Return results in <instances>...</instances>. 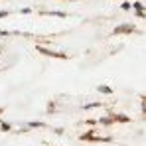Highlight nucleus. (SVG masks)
Segmentation results:
<instances>
[{
	"instance_id": "6",
	"label": "nucleus",
	"mask_w": 146,
	"mask_h": 146,
	"mask_svg": "<svg viewBox=\"0 0 146 146\" xmlns=\"http://www.w3.org/2000/svg\"><path fill=\"white\" fill-rule=\"evenodd\" d=\"M113 119H115V122H130V117H126L122 113H113Z\"/></svg>"
},
{
	"instance_id": "10",
	"label": "nucleus",
	"mask_w": 146,
	"mask_h": 146,
	"mask_svg": "<svg viewBox=\"0 0 146 146\" xmlns=\"http://www.w3.org/2000/svg\"><path fill=\"white\" fill-rule=\"evenodd\" d=\"M99 107H103V103H101V101H95V103H87V105H83V111H91V109H99Z\"/></svg>"
},
{
	"instance_id": "9",
	"label": "nucleus",
	"mask_w": 146,
	"mask_h": 146,
	"mask_svg": "<svg viewBox=\"0 0 146 146\" xmlns=\"http://www.w3.org/2000/svg\"><path fill=\"white\" fill-rule=\"evenodd\" d=\"M46 14L48 16H57V18H65L67 16V12H61V10H46Z\"/></svg>"
},
{
	"instance_id": "12",
	"label": "nucleus",
	"mask_w": 146,
	"mask_h": 146,
	"mask_svg": "<svg viewBox=\"0 0 146 146\" xmlns=\"http://www.w3.org/2000/svg\"><path fill=\"white\" fill-rule=\"evenodd\" d=\"M0 36H2V38H8V36H14V32H8V30H0Z\"/></svg>"
},
{
	"instance_id": "11",
	"label": "nucleus",
	"mask_w": 146,
	"mask_h": 146,
	"mask_svg": "<svg viewBox=\"0 0 146 146\" xmlns=\"http://www.w3.org/2000/svg\"><path fill=\"white\" fill-rule=\"evenodd\" d=\"M12 130V126L8 124V122H2L0 121V132H10Z\"/></svg>"
},
{
	"instance_id": "13",
	"label": "nucleus",
	"mask_w": 146,
	"mask_h": 146,
	"mask_svg": "<svg viewBox=\"0 0 146 146\" xmlns=\"http://www.w3.org/2000/svg\"><path fill=\"white\" fill-rule=\"evenodd\" d=\"M85 124H89V126H95V124H99V121H97V119H87V121H85Z\"/></svg>"
},
{
	"instance_id": "2",
	"label": "nucleus",
	"mask_w": 146,
	"mask_h": 146,
	"mask_svg": "<svg viewBox=\"0 0 146 146\" xmlns=\"http://www.w3.org/2000/svg\"><path fill=\"white\" fill-rule=\"evenodd\" d=\"M136 32V26L132 22H126V24H121L113 30V36H122V34H134Z\"/></svg>"
},
{
	"instance_id": "1",
	"label": "nucleus",
	"mask_w": 146,
	"mask_h": 146,
	"mask_svg": "<svg viewBox=\"0 0 146 146\" xmlns=\"http://www.w3.org/2000/svg\"><path fill=\"white\" fill-rule=\"evenodd\" d=\"M36 51L42 53V55L53 57V59H69V53H65V51H57V49H51V48H46V46H36Z\"/></svg>"
},
{
	"instance_id": "8",
	"label": "nucleus",
	"mask_w": 146,
	"mask_h": 146,
	"mask_svg": "<svg viewBox=\"0 0 146 146\" xmlns=\"http://www.w3.org/2000/svg\"><path fill=\"white\" fill-rule=\"evenodd\" d=\"M97 91L101 95H113V87H109V85H99Z\"/></svg>"
},
{
	"instance_id": "19",
	"label": "nucleus",
	"mask_w": 146,
	"mask_h": 146,
	"mask_svg": "<svg viewBox=\"0 0 146 146\" xmlns=\"http://www.w3.org/2000/svg\"><path fill=\"white\" fill-rule=\"evenodd\" d=\"M2 113H4V107H0V115H2Z\"/></svg>"
},
{
	"instance_id": "7",
	"label": "nucleus",
	"mask_w": 146,
	"mask_h": 146,
	"mask_svg": "<svg viewBox=\"0 0 146 146\" xmlns=\"http://www.w3.org/2000/svg\"><path fill=\"white\" fill-rule=\"evenodd\" d=\"M26 126L28 128H48L46 122H42V121H30V122H26Z\"/></svg>"
},
{
	"instance_id": "16",
	"label": "nucleus",
	"mask_w": 146,
	"mask_h": 146,
	"mask_svg": "<svg viewBox=\"0 0 146 146\" xmlns=\"http://www.w3.org/2000/svg\"><path fill=\"white\" fill-rule=\"evenodd\" d=\"M30 12H32V8H22L20 10V14H30Z\"/></svg>"
},
{
	"instance_id": "17",
	"label": "nucleus",
	"mask_w": 146,
	"mask_h": 146,
	"mask_svg": "<svg viewBox=\"0 0 146 146\" xmlns=\"http://www.w3.org/2000/svg\"><path fill=\"white\" fill-rule=\"evenodd\" d=\"M140 111H142V113H146V103H140Z\"/></svg>"
},
{
	"instance_id": "3",
	"label": "nucleus",
	"mask_w": 146,
	"mask_h": 146,
	"mask_svg": "<svg viewBox=\"0 0 146 146\" xmlns=\"http://www.w3.org/2000/svg\"><path fill=\"white\" fill-rule=\"evenodd\" d=\"M132 8H134V12H136V16H138V18H146V12H144L142 2H132Z\"/></svg>"
},
{
	"instance_id": "20",
	"label": "nucleus",
	"mask_w": 146,
	"mask_h": 146,
	"mask_svg": "<svg viewBox=\"0 0 146 146\" xmlns=\"http://www.w3.org/2000/svg\"><path fill=\"white\" fill-rule=\"evenodd\" d=\"M0 49H2V48H0Z\"/></svg>"
},
{
	"instance_id": "18",
	"label": "nucleus",
	"mask_w": 146,
	"mask_h": 146,
	"mask_svg": "<svg viewBox=\"0 0 146 146\" xmlns=\"http://www.w3.org/2000/svg\"><path fill=\"white\" fill-rule=\"evenodd\" d=\"M140 103H146V95H140Z\"/></svg>"
},
{
	"instance_id": "14",
	"label": "nucleus",
	"mask_w": 146,
	"mask_h": 146,
	"mask_svg": "<svg viewBox=\"0 0 146 146\" xmlns=\"http://www.w3.org/2000/svg\"><path fill=\"white\" fill-rule=\"evenodd\" d=\"M121 8L124 10V12H126V10H130V8H132V4H130V2H122V4H121Z\"/></svg>"
},
{
	"instance_id": "5",
	"label": "nucleus",
	"mask_w": 146,
	"mask_h": 146,
	"mask_svg": "<svg viewBox=\"0 0 146 146\" xmlns=\"http://www.w3.org/2000/svg\"><path fill=\"white\" fill-rule=\"evenodd\" d=\"M95 134H97V128H89L87 132H83V134L79 136V140H91Z\"/></svg>"
},
{
	"instance_id": "4",
	"label": "nucleus",
	"mask_w": 146,
	"mask_h": 146,
	"mask_svg": "<svg viewBox=\"0 0 146 146\" xmlns=\"http://www.w3.org/2000/svg\"><path fill=\"white\" fill-rule=\"evenodd\" d=\"M99 124H103V126H111V124H115V119H113V113H109V115L101 117V119H99Z\"/></svg>"
},
{
	"instance_id": "15",
	"label": "nucleus",
	"mask_w": 146,
	"mask_h": 146,
	"mask_svg": "<svg viewBox=\"0 0 146 146\" xmlns=\"http://www.w3.org/2000/svg\"><path fill=\"white\" fill-rule=\"evenodd\" d=\"M6 16H10V10H0V20L6 18Z\"/></svg>"
}]
</instances>
